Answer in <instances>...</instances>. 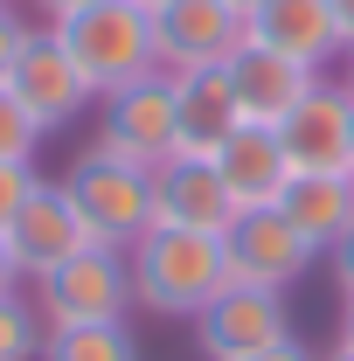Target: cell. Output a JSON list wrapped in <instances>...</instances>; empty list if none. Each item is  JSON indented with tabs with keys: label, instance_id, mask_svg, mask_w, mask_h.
I'll use <instances>...</instances> for the list:
<instances>
[{
	"label": "cell",
	"instance_id": "6da1fadb",
	"mask_svg": "<svg viewBox=\"0 0 354 361\" xmlns=\"http://www.w3.org/2000/svg\"><path fill=\"white\" fill-rule=\"evenodd\" d=\"M126 264H133V299L167 319H195L229 285V250H222V236H202V229L153 223L126 250Z\"/></svg>",
	"mask_w": 354,
	"mask_h": 361
},
{
	"label": "cell",
	"instance_id": "7a4b0ae2",
	"mask_svg": "<svg viewBox=\"0 0 354 361\" xmlns=\"http://www.w3.org/2000/svg\"><path fill=\"white\" fill-rule=\"evenodd\" d=\"M63 188H70L84 229L97 243H111V250H133L139 236L153 229V167L111 153L104 139H90L84 153L63 167Z\"/></svg>",
	"mask_w": 354,
	"mask_h": 361
},
{
	"label": "cell",
	"instance_id": "3957f363",
	"mask_svg": "<svg viewBox=\"0 0 354 361\" xmlns=\"http://www.w3.org/2000/svg\"><path fill=\"white\" fill-rule=\"evenodd\" d=\"M49 28H56V42L70 49V63L90 77L97 97L126 90L146 70H160V56H153V14L139 0H90V7L49 21Z\"/></svg>",
	"mask_w": 354,
	"mask_h": 361
},
{
	"label": "cell",
	"instance_id": "277c9868",
	"mask_svg": "<svg viewBox=\"0 0 354 361\" xmlns=\"http://www.w3.org/2000/svg\"><path fill=\"white\" fill-rule=\"evenodd\" d=\"M133 306H139L133 299V264L111 243H90L70 264H56L49 278H35L42 326H104V319H126Z\"/></svg>",
	"mask_w": 354,
	"mask_h": 361
},
{
	"label": "cell",
	"instance_id": "5b68a950",
	"mask_svg": "<svg viewBox=\"0 0 354 361\" xmlns=\"http://www.w3.org/2000/svg\"><path fill=\"white\" fill-rule=\"evenodd\" d=\"M97 139L111 153H126L139 167H160L181 153V111H174V70H146L126 90H104L97 97Z\"/></svg>",
	"mask_w": 354,
	"mask_h": 361
},
{
	"label": "cell",
	"instance_id": "8992f818",
	"mask_svg": "<svg viewBox=\"0 0 354 361\" xmlns=\"http://www.w3.org/2000/svg\"><path fill=\"white\" fill-rule=\"evenodd\" d=\"M278 341H292V313H285V292H264V285H222L195 313L202 361H250Z\"/></svg>",
	"mask_w": 354,
	"mask_h": 361
},
{
	"label": "cell",
	"instance_id": "52a82bcc",
	"mask_svg": "<svg viewBox=\"0 0 354 361\" xmlns=\"http://www.w3.org/2000/svg\"><path fill=\"white\" fill-rule=\"evenodd\" d=\"M222 250H229V285H264V292H285V285H299L312 271V250L299 229L285 223V209L271 202V209H243L229 236H222Z\"/></svg>",
	"mask_w": 354,
	"mask_h": 361
},
{
	"label": "cell",
	"instance_id": "ba28073f",
	"mask_svg": "<svg viewBox=\"0 0 354 361\" xmlns=\"http://www.w3.org/2000/svg\"><path fill=\"white\" fill-rule=\"evenodd\" d=\"M90 243H97V236L84 229V216H77V202H70L63 180H35V195H28L21 216L7 223V257H14L21 278H49L56 264H70Z\"/></svg>",
	"mask_w": 354,
	"mask_h": 361
},
{
	"label": "cell",
	"instance_id": "9c48e42d",
	"mask_svg": "<svg viewBox=\"0 0 354 361\" xmlns=\"http://www.w3.org/2000/svg\"><path fill=\"white\" fill-rule=\"evenodd\" d=\"M243 49V14L222 0H167L153 14V56L160 70H222Z\"/></svg>",
	"mask_w": 354,
	"mask_h": 361
},
{
	"label": "cell",
	"instance_id": "30bf717a",
	"mask_svg": "<svg viewBox=\"0 0 354 361\" xmlns=\"http://www.w3.org/2000/svg\"><path fill=\"white\" fill-rule=\"evenodd\" d=\"M7 90L28 104V118H35L42 133L70 126V118H84L90 104H97L90 77L77 70V63H70V49L56 42V28H35V35H28L21 63H14V77H7Z\"/></svg>",
	"mask_w": 354,
	"mask_h": 361
},
{
	"label": "cell",
	"instance_id": "8fae6325",
	"mask_svg": "<svg viewBox=\"0 0 354 361\" xmlns=\"http://www.w3.org/2000/svg\"><path fill=\"white\" fill-rule=\"evenodd\" d=\"M278 146L292 160V174H348L354 160V97L341 84H312L292 118L278 126Z\"/></svg>",
	"mask_w": 354,
	"mask_h": 361
},
{
	"label": "cell",
	"instance_id": "7c38bea8",
	"mask_svg": "<svg viewBox=\"0 0 354 361\" xmlns=\"http://www.w3.org/2000/svg\"><path fill=\"white\" fill-rule=\"evenodd\" d=\"M243 209H236V195L222 188L216 160H195V153H174V160H160L153 167V223L167 229H202V236H229Z\"/></svg>",
	"mask_w": 354,
	"mask_h": 361
},
{
	"label": "cell",
	"instance_id": "4fadbf2b",
	"mask_svg": "<svg viewBox=\"0 0 354 361\" xmlns=\"http://www.w3.org/2000/svg\"><path fill=\"white\" fill-rule=\"evenodd\" d=\"M222 70H229V90H236L243 126H285V118H292V104L319 84V70L292 63V56H278V49H257V42H243Z\"/></svg>",
	"mask_w": 354,
	"mask_h": 361
},
{
	"label": "cell",
	"instance_id": "5bb4252c",
	"mask_svg": "<svg viewBox=\"0 0 354 361\" xmlns=\"http://www.w3.org/2000/svg\"><path fill=\"white\" fill-rule=\"evenodd\" d=\"M243 42L278 49V56H292V63H306V70H326V63L348 49L326 0H264V7L243 21Z\"/></svg>",
	"mask_w": 354,
	"mask_h": 361
},
{
	"label": "cell",
	"instance_id": "9a60e30c",
	"mask_svg": "<svg viewBox=\"0 0 354 361\" xmlns=\"http://www.w3.org/2000/svg\"><path fill=\"white\" fill-rule=\"evenodd\" d=\"M209 160H216L222 188L236 195V209H271L285 195V180H292V160L278 146V126H236Z\"/></svg>",
	"mask_w": 354,
	"mask_h": 361
},
{
	"label": "cell",
	"instance_id": "2e32d148",
	"mask_svg": "<svg viewBox=\"0 0 354 361\" xmlns=\"http://www.w3.org/2000/svg\"><path fill=\"white\" fill-rule=\"evenodd\" d=\"M174 111H181V153H195V160H209L222 139L243 126L229 70H181L174 77Z\"/></svg>",
	"mask_w": 354,
	"mask_h": 361
},
{
	"label": "cell",
	"instance_id": "e0dca14e",
	"mask_svg": "<svg viewBox=\"0 0 354 361\" xmlns=\"http://www.w3.org/2000/svg\"><path fill=\"white\" fill-rule=\"evenodd\" d=\"M278 209H285V223L299 229L312 250H334L354 223V174H292Z\"/></svg>",
	"mask_w": 354,
	"mask_h": 361
},
{
	"label": "cell",
	"instance_id": "ac0fdd59",
	"mask_svg": "<svg viewBox=\"0 0 354 361\" xmlns=\"http://www.w3.org/2000/svg\"><path fill=\"white\" fill-rule=\"evenodd\" d=\"M42 361H139V341H133L126 319H104V326H49Z\"/></svg>",
	"mask_w": 354,
	"mask_h": 361
},
{
	"label": "cell",
	"instance_id": "d6986e66",
	"mask_svg": "<svg viewBox=\"0 0 354 361\" xmlns=\"http://www.w3.org/2000/svg\"><path fill=\"white\" fill-rule=\"evenodd\" d=\"M42 313L21 292H0V361H42Z\"/></svg>",
	"mask_w": 354,
	"mask_h": 361
},
{
	"label": "cell",
	"instance_id": "ffe728a7",
	"mask_svg": "<svg viewBox=\"0 0 354 361\" xmlns=\"http://www.w3.org/2000/svg\"><path fill=\"white\" fill-rule=\"evenodd\" d=\"M42 126L28 118V104L14 97V90H0V160H28L35 167V146H42Z\"/></svg>",
	"mask_w": 354,
	"mask_h": 361
},
{
	"label": "cell",
	"instance_id": "44dd1931",
	"mask_svg": "<svg viewBox=\"0 0 354 361\" xmlns=\"http://www.w3.org/2000/svg\"><path fill=\"white\" fill-rule=\"evenodd\" d=\"M35 167H28V160H0V236H7V223H14V216H21V202H28V195H35Z\"/></svg>",
	"mask_w": 354,
	"mask_h": 361
},
{
	"label": "cell",
	"instance_id": "7402d4cb",
	"mask_svg": "<svg viewBox=\"0 0 354 361\" xmlns=\"http://www.w3.org/2000/svg\"><path fill=\"white\" fill-rule=\"evenodd\" d=\"M28 21L14 14V7H0V90H7V77H14V63H21V49H28Z\"/></svg>",
	"mask_w": 354,
	"mask_h": 361
},
{
	"label": "cell",
	"instance_id": "603a6c76",
	"mask_svg": "<svg viewBox=\"0 0 354 361\" xmlns=\"http://www.w3.org/2000/svg\"><path fill=\"white\" fill-rule=\"evenodd\" d=\"M326 264H334V285H341V299H354V223H348V236L326 250Z\"/></svg>",
	"mask_w": 354,
	"mask_h": 361
},
{
	"label": "cell",
	"instance_id": "cb8c5ba5",
	"mask_svg": "<svg viewBox=\"0 0 354 361\" xmlns=\"http://www.w3.org/2000/svg\"><path fill=\"white\" fill-rule=\"evenodd\" d=\"M250 361H319V355L299 348V341H278V348H264V355H250Z\"/></svg>",
	"mask_w": 354,
	"mask_h": 361
},
{
	"label": "cell",
	"instance_id": "d4e9b609",
	"mask_svg": "<svg viewBox=\"0 0 354 361\" xmlns=\"http://www.w3.org/2000/svg\"><path fill=\"white\" fill-rule=\"evenodd\" d=\"M326 7H334V28H341V42L354 49V0H326Z\"/></svg>",
	"mask_w": 354,
	"mask_h": 361
},
{
	"label": "cell",
	"instance_id": "484cf974",
	"mask_svg": "<svg viewBox=\"0 0 354 361\" xmlns=\"http://www.w3.org/2000/svg\"><path fill=\"white\" fill-rule=\"evenodd\" d=\"M21 285V271H14V257H7V236H0V292H14Z\"/></svg>",
	"mask_w": 354,
	"mask_h": 361
},
{
	"label": "cell",
	"instance_id": "4316f807",
	"mask_svg": "<svg viewBox=\"0 0 354 361\" xmlns=\"http://www.w3.org/2000/svg\"><path fill=\"white\" fill-rule=\"evenodd\" d=\"M35 7H42L49 21H63V14H77V7H90V0H35Z\"/></svg>",
	"mask_w": 354,
	"mask_h": 361
},
{
	"label": "cell",
	"instance_id": "83f0119b",
	"mask_svg": "<svg viewBox=\"0 0 354 361\" xmlns=\"http://www.w3.org/2000/svg\"><path fill=\"white\" fill-rule=\"evenodd\" d=\"M334 348H348V355H354V299L341 306V341H334Z\"/></svg>",
	"mask_w": 354,
	"mask_h": 361
},
{
	"label": "cell",
	"instance_id": "f1b7e54d",
	"mask_svg": "<svg viewBox=\"0 0 354 361\" xmlns=\"http://www.w3.org/2000/svg\"><path fill=\"white\" fill-rule=\"evenodd\" d=\"M341 90L354 97V49H341Z\"/></svg>",
	"mask_w": 354,
	"mask_h": 361
},
{
	"label": "cell",
	"instance_id": "f546056e",
	"mask_svg": "<svg viewBox=\"0 0 354 361\" xmlns=\"http://www.w3.org/2000/svg\"><path fill=\"white\" fill-rule=\"evenodd\" d=\"M222 7H236V14H243V21H250V14H257V7H264V0H222Z\"/></svg>",
	"mask_w": 354,
	"mask_h": 361
},
{
	"label": "cell",
	"instance_id": "4dcf8cb0",
	"mask_svg": "<svg viewBox=\"0 0 354 361\" xmlns=\"http://www.w3.org/2000/svg\"><path fill=\"white\" fill-rule=\"evenodd\" d=\"M319 361H354V355H348V348H326V355H319Z\"/></svg>",
	"mask_w": 354,
	"mask_h": 361
},
{
	"label": "cell",
	"instance_id": "1f68e13d",
	"mask_svg": "<svg viewBox=\"0 0 354 361\" xmlns=\"http://www.w3.org/2000/svg\"><path fill=\"white\" fill-rule=\"evenodd\" d=\"M139 7H146V14H160V7H167V0H139Z\"/></svg>",
	"mask_w": 354,
	"mask_h": 361
},
{
	"label": "cell",
	"instance_id": "d6a6232c",
	"mask_svg": "<svg viewBox=\"0 0 354 361\" xmlns=\"http://www.w3.org/2000/svg\"><path fill=\"white\" fill-rule=\"evenodd\" d=\"M348 174H354V160H348Z\"/></svg>",
	"mask_w": 354,
	"mask_h": 361
},
{
	"label": "cell",
	"instance_id": "836d02e7",
	"mask_svg": "<svg viewBox=\"0 0 354 361\" xmlns=\"http://www.w3.org/2000/svg\"><path fill=\"white\" fill-rule=\"evenodd\" d=\"M0 7H7V0H0Z\"/></svg>",
	"mask_w": 354,
	"mask_h": 361
}]
</instances>
